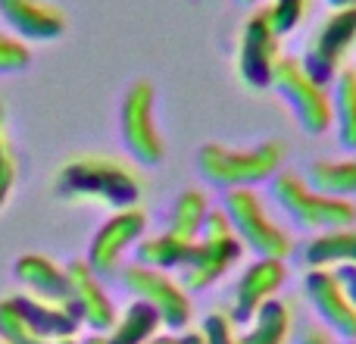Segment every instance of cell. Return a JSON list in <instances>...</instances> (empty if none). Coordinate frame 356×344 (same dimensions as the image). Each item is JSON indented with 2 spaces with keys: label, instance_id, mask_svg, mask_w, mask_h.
<instances>
[{
  "label": "cell",
  "instance_id": "6da1fadb",
  "mask_svg": "<svg viewBox=\"0 0 356 344\" xmlns=\"http://www.w3.org/2000/svg\"><path fill=\"white\" fill-rule=\"evenodd\" d=\"M54 194L66 203H100V207L129 210L138 207L144 182L135 169L119 157L81 154L56 169Z\"/></svg>",
  "mask_w": 356,
  "mask_h": 344
},
{
  "label": "cell",
  "instance_id": "7a4b0ae2",
  "mask_svg": "<svg viewBox=\"0 0 356 344\" xmlns=\"http://www.w3.org/2000/svg\"><path fill=\"white\" fill-rule=\"evenodd\" d=\"M284 144L282 141H259L253 148H228L219 141H207L197 150V169L213 188H257L282 172Z\"/></svg>",
  "mask_w": 356,
  "mask_h": 344
},
{
  "label": "cell",
  "instance_id": "3957f363",
  "mask_svg": "<svg viewBox=\"0 0 356 344\" xmlns=\"http://www.w3.org/2000/svg\"><path fill=\"white\" fill-rule=\"evenodd\" d=\"M269 197L278 207V213L307 232H328V228H344L356 222L353 201L322 194L294 172H275L269 178Z\"/></svg>",
  "mask_w": 356,
  "mask_h": 344
},
{
  "label": "cell",
  "instance_id": "277c9868",
  "mask_svg": "<svg viewBox=\"0 0 356 344\" xmlns=\"http://www.w3.org/2000/svg\"><path fill=\"white\" fill-rule=\"evenodd\" d=\"M222 210H225L228 222H232L234 238L241 241L244 251L253 257H272V260H288L294 244L291 235L269 216L266 203L253 188H232L222 197Z\"/></svg>",
  "mask_w": 356,
  "mask_h": 344
},
{
  "label": "cell",
  "instance_id": "5b68a950",
  "mask_svg": "<svg viewBox=\"0 0 356 344\" xmlns=\"http://www.w3.org/2000/svg\"><path fill=\"white\" fill-rule=\"evenodd\" d=\"M272 91L294 110L297 123L307 135H325L332 129V94L303 72L300 60L294 56H278L275 75H272Z\"/></svg>",
  "mask_w": 356,
  "mask_h": 344
},
{
  "label": "cell",
  "instance_id": "8992f818",
  "mask_svg": "<svg viewBox=\"0 0 356 344\" xmlns=\"http://www.w3.org/2000/svg\"><path fill=\"white\" fill-rule=\"evenodd\" d=\"M119 279H122V288L129 291L135 301L150 304V307L160 313L163 326H166L169 332H188L194 307H191V291L184 288L178 279H172L163 269L141 266V263L122 266Z\"/></svg>",
  "mask_w": 356,
  "mask_h": 344
},
{
  "label": "cell",
  "instance_id": "52a82bcc",
  "mask_svg": "<svg viewBox=\"0 0 356 344\" xmlns=\"http://www.w3.org/2000/svg\"><path fill=\"white\" fill-rule=\"evenodd\" d=\"M119 132L125 150L141 166H160L166 157V141L156 129V91L150 81H135L119 107Z\"/></svg>",
  "mask_w": 356,
  "mask_h": 344
},
{
  "label": "cell",
  "instance_id": "ba28073f",
  "mask_svg": "<svg viewBox=\"0 0 356 344\" xmlns=\"http://www.w3.org/2000/svg\"><path fill=\"white\" fill-rule=\"evenodd\" d=\"M356 44V3L334 6L332 16L319 25V31L313 35L307 54H303L300 66L313 81H319L322 88H332V81L338 79L341 63L350 54Z\"/></svg>",
  "mask_w": 356,
  "mask_h": 344
},
{
  "label": "cell",
  "instance_id": "9c48e42d",
  "mask_svg": "<svg viewBox=\"0 0 356 344\" xmlns=\"http://www.w3.org/2000/svg\"><path fill=\"white\" fill-rule=\"evenodd\" d=\"M147 235V213L138 207L116 210L104 226L94 232L91 244H88L85 263L97 279H116L122 272V260L138 241Z\"/></svg>",
  "mask_w": 356,
  "mask_h": 344
},
{
  "label": "cell",
  "instance_id": "30bf717a",
  "mask_svg": "<svg viewBox=\"0 0 356 344\" xmlns=\"http://www.w3.org/2000/svg\"><path fill=\"white\" fill-rule=\"evenodd\" d=\"M284 282H288V266H284V260L257 257L253 263H247L244 269H241L238 282H234V288H232V304H228L225 313L232 316L234 326H247V322L253 320V313L284 288Z\"/></svg>",
  "mask_w": 356,
  "mask_h": 344
},
{
  "label": "cell",
  "instance_id": "8fae6325",
  "mask_svg": "<svg viewBox=\"0 0 356 344\" xmlns=\"http://www.w3.org/2000/svg\"><path fill=\"white\" fill-rule=\"evenodd\" d=\"M275 63H278V35L263 6V10L250 13V19L244 22V31H241L238 75L247 88L263 91V88H272Z\"/></svg>",
  "mask_w": 356,
  "mask_h": 344
},
{
  "label": "cell",
  "instance_id": "7c38bea8",
  "mask_svg": "<svg viewBox=\"0 0 356 344\" xmlns=\"http://www.w3.org/2000/svg\"><path fill=\"white\" fill-rule=\"evenodd\" d=\"M241 253V241L234 235L225 238H197L191 244V253L184 260V266L178 269V282L188 291H207L216 282L225 279V272H232V266H238Z\"/></svg>",
  "mask_w": 356,
  "mask_h": 344
},
{
  "label": "cell",
  "instance_id": "4fadbf2b",
  "mask_svg": "<svg viewBox=\"0 0 356 344\" xmlns=\"http://www.w3.org/2000/svg\"><path fill=\"white\" fill-rule=\"evenodd\" d=\"M303 297L309 301V307L316 310L322 326L334 338H344V341L356 338V310L347 301L334 269H309L303 276Z\"/></svg>",
  "mask_w": 356,
  "mask_h": 344
},
{
  "label": "cell",
  "instance_id": "5bb4252c",
  "mask_svg": "<svg viewBox=\"0 0 356 344\" xmlns=\"http://www.w3.org/2000/svg\"><path fill=\"white\" fill-rule=\"evenodd\" d=\"M69 272V295H72V307L79 313L81 326H88L94 335H106L116 322L119 310L113 304L110 291L104 288V279L91 272L85 260H72L66 266Z\"/></svg>",
  "mask_w": 356,
  "mask_h": 344
},
{
  "label": "cell",
  "instance_id": "9a60e30c",
  "mask_svg": "<svg viewBox=\"0 0 356 344\" xmlns=\"http://www.w3.org/2000/svg\"><path fill=\"white\" fill-rule=\"evenodd\" d=\"M0 16L25 41H54L66 31V13L47 0H0Z\"/></svg>",
  "mask_w": 356,
  "mask_h": 344
},
{
  "label": "cell",
  "instance_id": "2e32d148",
  "mask_svg": "<svg viewBox=\"0 0 356 344\" xmlns=\"http://www.w3.org/2000/svg\"><path fill=\"white\" fill-rule=\"evenodd\" d=\"M13 276L25 288V295L38 297L47 304H72L69 295V272L56 260L44 257V253H25L13 263Z\"/></svg>",
  "mask_w": 356,
  "mask_h": 344
},
{
  "label": "cell",
  "instance_id": "e0dca14e",
  "mask_svg": "<svg viewBox=\"0 0 356 344\" xmlns=\"http://www.w3.org/2000/svg\"><path fill=\"white\" fill-rule=\"evenodd\" d=\"M10 301L25 316V322L50 344H56L63 338H75L81 329V320L72 304H47V301H38V297L25 295V291L10 295Z\"/></svg>",
  "mask_w": 356,
  "mask_h": 344
},
{
  "label": "cell",
  "instance_id": "ac0fdd59",
  "mask_svg": "<svg viewBox=\"0 0 356 344\" xmlns=\"http://www.w3.org/2000/svg\"><path fill=\"white\" fill-rule=\"evenodd\" d=\"M300 260L307 269H341V266H356V226L316 232L313 238L303 244Z\"/></svg>",
  "mask_w": 356,
  "mask_h": 344
},
{
  "label": "cell",
  "instance_id": "d6986e66",
  "mask_svg": "<svg viewBox=\"0 0 356 344\" xmlns=\"http://www.w3.org/2000/svg\"><path fill=\"white\" fill-rule=\"evenodd\" d=\"M291 332H294V310H291L288 301L272 297L244 326L241 341L244 344H288Z\"/></svg>",
  "mask_w": 356,
  "mask_h": 344
},
{
  "label": "cell",
  "instance_id": "ffe728a7",
  "mask_svg": "<svg viewBox=\"0 0 356 344\" xmlns=\"http://www.w3.org/2000/svg\"><path fill=\"white\" fill-rule=\"evenodd\" d=\"M160 329H163V320L150 304L131 301L116 316L110 332L104 335V344H144L154 338V335H160Z\"/></svg>",
  "mask_w": 356,
  "mask_h": 344
},
{
  "label": "cell",
  "instance_id": "44dd1931",
  "mask_svg": "<svg viewBox=\"0 0 356 344\" xmlns=\"http://www.w3.org/2000/svg\"><path fill=\"white\" fill-rule=\"evenodd\" d=\"M332 123L344 150H356V69H341L332 81Z\"/></svg>",
  "mask_w": 356,
  "mask_h": 344
},
{
  "label": "cell",
  "instance_id": "7402d4cb",
  "mask_svg": "<svg viewBox=\"0 0 356 344\" xmlns=\"http://www.w3.org/2000/svg\"><path fill=\"white\" fill-rule=\"evenodd\" d=\"M191 244L194 241H184L172 232L150 235V238H141L135 244V263L150 266V269H163V272H178L184 266V260H188Z\"/></svg>",
  "mask_w": 356,
  "mask_h": 344
},
{
  "label": "cell",
  "instance_id": "603a6c76",
  "mask_svg": "<svg viewBox=\"0 0 356 344\" xmlns=\"http://www.w3.org/2000/svg\"><path fill=\"white\" fill-rule=\"evenodd\" d=\"M307 185L328 197H356V157L347 160H316L307 169Z\"/></svg>",
  "mask_w": 356,
  "mask_h": 344
},
{
  "label": "cell",
  "instance_id": "cb8c5ba5",
  "mask_svg": "<svg viewBox=\"0 0 356 344\" xmlns=\"http://www.w3.org/2000/svg\"><path fill=\"white\" fill-rule=\"evenodd\" d=\"M209 213V197L197 188H188L172 201L169 207V222H166V232L178 235L184 241H197L203 232V219Z\"/></svg>",
  "mask_w": 356,
  "mask_h": 344
},
{
  "label": "cell",
  "instance_id": "d4e9b609",
  "mask_svg": "<svg viewBox=\"0 0 356 344\" xmlns=\"http://www.w3.org/2000/svg\"><path fill=\"white\" fill-rule=\"evenodd\" d=\"M0 344H50L25 322V316L10 301V295L0 297Z\"/></svg>",
  "mask_w": 356,
  "mask_h": 344
},
{
  "label": "cell",
  "instance_id": "484cf974",
  "mask_svg": "<svg viewBox=\"0 0 356 344\" xmlns=\"http://www.w3.org/2000/svg\"><path fill=\"white\" fill-rule=\"evenodd\" d=\"M266 16H269L275 35L284 38L303 22V16H307V0H272V3L266 6Z\"/></svg>",
  "mask_w": 356,
  "mask_h": 344
},
{
  "label": "cell",
  "instance_id": "4316f807",
  "mask_svg": "<svg viewBox=\"0 0 356 344\" xmlns=\"http://www.w3.org/2000/svg\"><path fill=\"white\" fill-rule=\"evenodd\" d=\"M16 172H19V166L10 150V135H6V110H3V104H0V210L6 207V201H10V194H13Z\"/></svg>",
  "mask_w": 356,
  "mask_h": 344
},
{
  "label": "cell",
  "instance_id": "83f0119b",
  "mask_svg": "<svg viewBox=\"0 0 356 344\" xmlns=\"http://www.w3.org/2000/svg\"><path fill=\"white\" fill-rule=\"evenodd\" d=\"M197 332L203 335V344H244L241 341V329L234 326L225 310L207 313V320H203V326Z\"/></svg>",
  "mask_w": 356,
  "mask_h": 344
},
{
  "label": "cell",
  "instance_id": "f1b7e54d",
  "mask_svg": "<svg viewBox=\"0 0 356 344\" xmlns=\"http://www.w3.org/2000/svg\"><path fill=\"white\" fill-rule=\"evenodd\" d=\"M29 63H31V50L25 47L22 38L0 35V75L22 72Z\"/></svg>",
  "mask_w": 356,
  "mask_h": 344
},
{
  "label": "cell",
  "instance_id": "f546056e",
  "mask_svg": "<svg viewBox=\"0 0 356 344\" xmlns=\"http://www.w3.org/2000/svg\"><path fill=\"white\" fill-rule=\"evenodd\" d=\"M334 276H338V282H341V288H344L347 301H350L353 310H356V266H341V269H334Z\"/></svg>",
  "mask_w": 356,
  "mask_h": 344
},
{
  "label": "cell",
  "instance_id": "4dcf8cb0",
  "mask_svg": "<svg viewBox=\"0 0 356 344\" xmlns=\"http://www.w3.org/2000/svg\"><path fill=\"white\" fill-rule=\"evenodd\" d=\"M297 344H334L332 332L328 329H319V326H309L297 335Z\"/></svg>",
  "mask_w": 356,
  "mask_h": 344
},
{
  "label": "cell",
  "instance_id": "1f68e13d",
  "mask_svg": "<svg viewBox=\"0 0 356 344\" xmlns=\"http://www.w3.org/2000/svg\"><path fill=\"white\" fill-rule=\"evenodd\" d=\"M144 344H184V332H166V335H154Z\"/></svg>",
  "mask_w": 356,
  "mask_h": 344
},
{
  "label": "cell",
  "instance_id": "d6a6232c",
  "mask_svg": "<svg viewBox=\"0 0 356 344\" xmlns=\"http://www.w3.org/2000/svg\"><path fill=\"white\" fill-rule=\"evenodd\" d=\"M56 344H104V335H88L85 341H79V338H63V341H56Z\"/></svg>",
  "mask_w": 356,
  "mask_h": 344
},
{
  "label": "cell",
  "instance_id": "836d02e7",
  "mask_svg": "<svg viewBox=\"0 0 356 344\" xmlns=\"http://www.w3.org/2000/svg\"><path fill=\"white\" fill-rule=\"evenodd\" d=\"M184 344H203V335L200 332H191V329H188V332H184Z\"/></svg>",
  "mask_w": 356,
  "mask_h": 344
},
{
  "label": "cell",
  "instance_id": "e575fe53",
  "mask_svg": "<svg viewBox=\"0 0 356 344\" xmlns=\"http://www.w3.org/2000/svg\"><path fill=\"white\" fill-rule=\"evenodd\" d=\"M328 3H332V10H334V6H347V3H356V0H328Z\"/></svg>",
  "mask_w": 356,
  "mask_h": 344
},
{
  "label": "cell",
  "instance_id": "d590c367",
  "mask_svg": "<svg viewBox=\"0 0 356 344\" xmlns=\"http://www.w3.org/2000/svg\"><path fill=\"white\" fill-rule=\"evenodd\" d=\"M238 3H259V0H238Z\"/></svg>",
  "mask_w": 356,
  "mask_h": 344
},
{
  "label": "cell",
  "instance_id": "8d00e7d4",
  "mask_svg": "<svg viewBox=\"0 0 356 344\" xmlns=\"http://www.w3.org/2000/svg\"><path fill=\"white\" fill-rule=\"evenodd\" d=\"M347 344H356V338H353V341H347Z\"/></svg>",
  "mask_w": 356,
  "mask_h": 344
}]
</instances>
